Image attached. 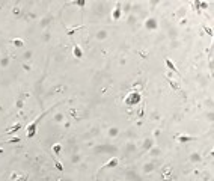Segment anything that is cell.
<instances>
[{"mask_svg":"<svg viewBox=\"0 0 214 181\" xmlns=\"http://www.w3.org/2000/svg\"><path fill=\"white\" fill-rule=\"evenodd\" d=\"M45 113H47V112L41 113V115H39V116H38V118H36V119L33 121L30 125H29V127H27V136H29V137H33V136L36 134V127H38V124H39L41 118H44V116H45Z\"/></svg>","mask_w":214,"mask_h":181,"instance_id":"6da1fadb","label":"cell"},{"mask_svg":"<svg viewBox=\"0 0 214 181\" xmlns=\"http://www.w3.org/2000/svg\"><path fill=\"white\" fill-rule=\"evenodd\" d=\"M118 163H119V160H118L116 157H113V158H112L110 162H107V163L104 164V166H103L101 169H106V168H115V166H116V164H118Z\"/></svg>","mask_w":214,"mask_h":181,"instance_id":"7a4b0ae2","label":"cell"},{"mask_svg":"<svg viewBox=\"0 0 214 181\" xmlns=\"http://www.w3.org/2000/svg\"><path fill=\"white\" fill-rule=\"evenodd\" d=\"M164 63H166V67H167V68H169L170 71H173V73H178V69L175 68V65H173V62H172V60H170V59H167V57H166V59H164Z\"/></svg>","mask_w":214,"mask_h":181,"instance_id":"3957f363","label":"cell"},{"mask_svg":"<svg viewBox=\"0 0 214 181\" xmlns=\"http://www.w3.org/2000/svg\"><path fill=\"white\" fill-rule=\"evenodd\" d=\"M51 149H53V153H54L56 155H59V153L62 151V145H60V143H54Z\"/></svg>","mask_w":214,"mask_h":181,"instance_id":"277c9868","label":"cell"},{"mask_svg":"<svg viewBox=\"0 0 214 181\" xmlns=\"http://www.w3.org/2000/svg\"><path fill=\"white\" fill-rule=\"evenodd\" d=\"M178 140L184 143V142H190V140H195V137H192V136H179Z\"/></svg>","mask_w":214,"mask_h":181,"instance_id":"5b68a950","label":"cell"},{"mask_svg":"<svg viewBox=\"0 0 214 181\" xmlns=\"http://www.w3.org/2000/svg\"><path fill=\"white\" fill-rule=\"evenodd\" d=\"M119 17H121V9H119V5H116V9L113 11V18L118 20Z\"/></svg>","mask_w":214,"mask_h":181,"instance_id":"8992f818","label":"cell"},{"mask_svg":"<svg viewBox=\"0 0 214 181\" xmlns=\"http://www.w3.org/2000/svg\"><path fill=\"white\" fill-rule=\"evenodd\" d=\"M21 128V124H17V125H15V127H12V128H9L8 130V133L9 134H14V133H17L18 130Z\"/></svg>","mask_w":214,"mask_h":181,"instance_id":"52a82bcc","label":"cell"},{"mask_svg":"<svg viewBox=\"0 0 214 181\" xmlns=\"http://www.w3.org/2000/svg\"><path fill=\"white\" fill-rule=\"evenodd\" d=\"M14 45H15V47H18V48H23V47H24V42H23V41H21V39H14Z\"/></svg>","mask_w":214,"mask_h":181,"instance_id":"ba28073f","label":"cell"},{"mask_svg":"<svg viewBox=\"0 0 214 181\" xmlns=\"http://www.w3.org/2000/svg\"><path fill=\"white\" fill-rule=\"evenodd\" d=\"M54 166H56V169H57V171H62V169H63V164L60 163L59 160H54Z\"/></svg>","mask_w":214,"mask_h":181,"instance_id":"9c48e42d","label":"cell"},{"mask_svg":"<svg viewBox=\"0 0 214 181\" xmlns=\"http://www.w3.org/2000/svg\"><path fill=\"white\" fill-rule=\"evenodd\" d=\"M74 54H75L77 57H81V52H80V48H79L77 45H74Z\"/></svg>","mask_w":214,"mask_h":181,"instance_id":"30bf717a","label":"cell"},{"mask_svg":"<svg viewBox=\"0 0 214 181\" xmlns=\"http://www.w3.org/2000/svg\"><path fill=\"white\" fill-rule=\"evenodd\" d=\"M20 140H21V139H20V137H12V139H11V140H9V143H18Z\"/></svg>","mask_w":214,"mask_h":181,"instance_id":"8fae6325","label":"cell"},{"mask_svg":"<svg viewBox=\"0 0 214 181\" xmlns=\"http://www.w3.org/2000/svg\"><path fill=\"white\" fill-rule=\"evenodd\" d=\"M170 85L173 86V89H178V83H175V82H170Z\"/></svg>","mask_w":214,"mask_h":181,"instance_id":"7c38bea8","label":"cell"},{"mask_svg":"<svg viewBox=\"0 0 214 181\" xmlns=\"http://www.w3.org/2000/svg\"><path fill=\"white\" fill-rule=\"evenodd\" d=\"M17 181H26V177H21V178H18Z\"/></svg>","mask_w":214,"mask_h":181,"instance_id":"4fadbf2b","label":"cell"},{"mask_svg":"<svg viewBox=\"0 0 214 181\" xmlns=\"http://www.w3.org/2000/svg\"><path fill=\"white\" fill-rule=\"evenodd\" d=\"M0 154H3V148L0 147Z\"/></svg>","mask_w":214,"mask_h":181,"instance_id":"5bb4252c","label":"cell"}]
</instances>
